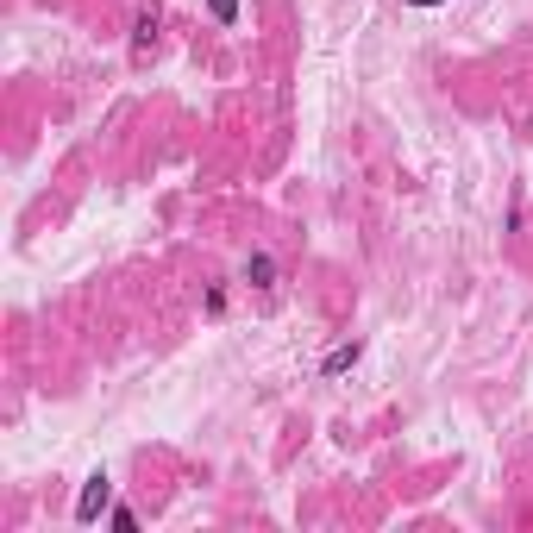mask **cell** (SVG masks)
Listing matches in <instances>:
<instances>
[{"label": "cell", "instance_id": "obj_1", "mask_svg": "<svg viewBox=\"0 0 533 533\" xmlns=\"http://www.w3.org/2000/svg\"><path fill=\"white\" fill-rule=\"evenodd\" d=\"M239 283L258 289V295H276V289H283V258H276V251H264V245H251L245 264H239Z\"/></svg>", "mask_w": 533, "mask_h": 533}, {"label": "cell", "instance_id": "obj_2", "mask_svg": "<svg viewBox=\"0 0 533 533\" xmlns=\"http://www.w3.org/2000/svg\"><path fill=\"white\" fill-rule=\"evenodd\" d=\"M107 508H113V477H107V471H88L82 490H76V521L88 527V521H101Z\"/></svg>", "mask_w": 533, "mask_h": 533}, {"label": "cell", "instance_id": "obj_3", "mask_svg": "<svg viewBox=\"0 0 533 533\" xmlns=\"http://www.w3.org/2000/svg\"><path fill=\"white\" fill-rule=\"evenodd\" d=\"M358 364H364V339H339L333 352L320 358V377L333 383V377H345V370H358Z\"/></svg>", "mask_w": 533, "mask_h": 533}, {"label": "cell", "instance_id": "obj_4", "mask_svg": "<svg viewBox=\"0 0 533 533\" xmlns=\"http://www.w3.org/2000/svg\"><path fill=\"white\" fill-rule=\"evenodd\" d=\"M157 26H164V13H157V7H145V13L132 19V57H145V51H151V38H157Z\"/></svg>", "mask_w": 533, "mask_h": 533}, {"label": "cell", "instance_id": "obj_5", "mask_svg": "<svg viewBox=\"0 0 533 533\" xmlns=\"http://www.w3.org/2000/svg\"><path fill=\"white\" fill-rule=\"evenodd\" d=\"M226 308H233V289H226V283H207V289H201V314H207V320H220Z\"/></svg>", "mask_w": 533, "mask_h": 533}, {"label": "cell", "instance_id": "obj_6", "mask_svg": "<svg viewBox=\"0 0 533 533\" xmlns=\"http://www.w3.org/2000/svg\"><path fill=\"white\" fill-rule=\"evenodd\" d=\"M207 13H214L220 26H239V0H207Z\"/></svg>", "mask_w": 533, "mask_h": 533}, {"label": "cell", "instance_id": "obj_7", "mask_svg": "<svg viewBox=\"0 0 533 533\" xmlns=\"http://www.w3.org/2000/svg\"><path fill=\"white\" fill-rule=\"evenodd\" d=\"M107 515H113V527H126V533L138 527V508H126V502H113V508H107Z\"/></svg>", "mask_w": 533, "mask_h": 533}, {"label": "cell", "instance_id": "obj_8", "mask_svg": "<svg viewBox=\"0 0 533 533\" xmlns=\"http://www.w3.org/2000/svg\"><path fill=\"white\" fill-rule=\"evenodd\" d=\"M414 13H433V7H452V0H408Z\"/></svg>", "mask_w": 533, "mask_h": 533}]
</instances>
